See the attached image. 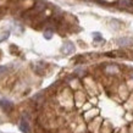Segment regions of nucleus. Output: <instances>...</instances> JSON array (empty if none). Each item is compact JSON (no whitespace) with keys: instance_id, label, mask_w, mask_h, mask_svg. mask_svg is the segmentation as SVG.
Here are the masks:
<instances>
[{"instance_id":"2","label":"nucleus","mask_w":133,"mask_h":133,"mask_svg":"<svg viewBox=\"0 0 133 133\" xmlns=\"http://www.w3.org/2000/svg\"><path fill=\"white\" fill-rule=\"evenodd\" d=\"M20 129L23 133H29V131H31L28 122H27V120H26L24 117H22V120H21V122H20Z\"/></svg>"},{"instance_id":"1","label":"nucleus","mask_w":133,"mask_h":133,"mask_svg":"<svg viewBox=\"0 0 133 133\" xmlns=\"http://www.w3.org/2000/svg\"><path fill=\"white\" fill-rule=\"evenodd\" d=\"M73 51H75V45H73L71 42L65 43L64 46H62V52L66 54V55H69V54H72Z\"/></svg>"},{"instance_id":"3","label":"nucleus","mask_w":133,"mask_h":133,"mask_svg":"<svg viewBox=\"0 0 133 133\" xmlns=\"http://www.w3.org/2000/svg\"><path fill=\"white\" fill-rule=\"evenodd\" d=\"M0 106L5 110V111H10L12 109V104L8 100H0Z\"/></svg>"},{"instance_id":"4","label":"nucleus","mask_w":133,"mask_h":133,"mask_svg":"<svg viewBox=\"0 0 133 133\" xmlns=\"http://www.w3.org/2000/svg\"><path fill=\"white\" fill-rule=\"evenodd\" d=\"M133 43V41L131 38H121L118 39V44L120 45H131Z\"/></svg>"},{"instance_id":"6","label":"nucleus","mask_w":133,"mask_h":133,"mask_svg":"<svg viewBox=\"0 0 133 133\" xmlns=\"http://www.w3.org/2000/svg\"><path fill=\"white\" fill-rule=\"evenodd\" d=\"M93 37H94L97 41H103V38L100 37V34H99V33H93Z\"/></svg>"},{"instance_id":"8","label":"nucleus","mask_w":133,"mask_h":133,"mask_svg":"<svg viewBox=\"0 0 133 133\" xmlns=\"http://www.w3.org/2000/svg\"><path fill=\"white\" fill-rule=\"evenodd\" d=\"M9 37V32H6V33H4L3 36H0V42H3V41H5L6 38Z\"/></svg>"},{"instance_id":"9","label":"nucleus","mask_w":133,"mask_h":133,"mask_svg":"<svg viewBox=\"0 0 133 133\" xmlns=\"http://www.w3.org/2000/svg\"><path fill=\"white\" fill-rule=\"evenodd\" d=\"M6 71H8V67H6V66H0V75L5 73Z\"/></svg>"},{"instance_id":"7","label":"nucleus","mask_w":133,"mask_h":133,"mask_svg":"<svg viewBox=\"0 0 133 133\" xmlns=\"http://www.w3.org/2000/svg\"><path fill=\"white\" fill-rule=\"evenodd\" d=\"M44 37L46 39H50V38H51V31H46V32L44 33Z\"/></svg>"},{"instance_id":"5","label":"nucleus","mask_w":133,"mask_h":133,"mask_svg":"<svg viewBox=\"0 0 133 133\" xmlns=\"http://www.w3.org/2000/svg\"><path fill=\"white\" fill-rule=\"evenodd\" d=\"M120 5L123 6V8H128L129 5H131V1L129 0H120Z\"/></svg>"}]
</instances>
